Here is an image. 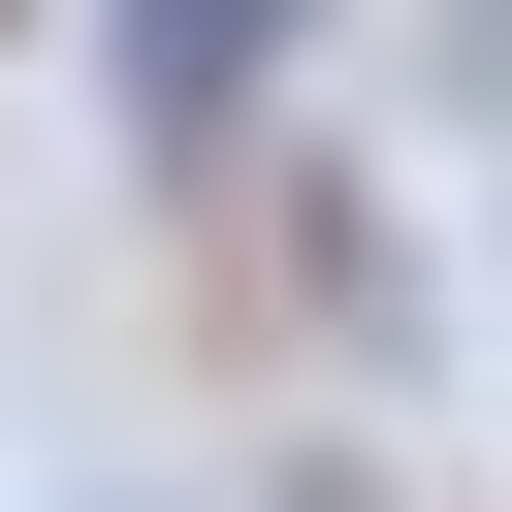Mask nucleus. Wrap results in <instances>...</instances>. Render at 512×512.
I'll use <instances>...</instances> for the list:
<instances>
[{"label": "nucleus", "mask_w": 512, "mask_h": 512, "mask_svg": "<svg viewBox=\"0 0 512 512\" xmlns=\"http://www.w3.org/2000/svg\"><path fill=\"white\" fill-rule=\"evenodd\" d=\"M448 96H480V128H512V0H448Z\"/></svg>", "instance_id": "obj_2"}, {"label": "nucleus", "mask_w": 512, "mask_h": 512, "mask_svg": "<svg viewBox=\"0 0 512 512\" xmlns=\"http://www.w3.org/2000/svg\"><path fill=\"white\" fill-rule=\"evenodd\" d=\"M288 32H320V0H96V128L192 192V160L256 128V64H288Z\"/></svg>", "instance_id": "obj_1"}, {"label": "nucleus", "mask_w": 512, "mask_h": 512, "mask_svg": "<svg viewBox=\"0 0 512 512\" xmlns=\"http://www.w3.org/2000/svg\"><path fill=\"white\" fill-rule=\"evenodd\" d=\"M288 512H384V480H352V448H320V480H288Z\"/></svg>", "instance_id": "obj_3"}]
</instances>
